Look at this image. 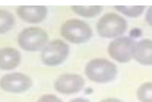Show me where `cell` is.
Instances as JSON below:
<instances>
[{
	"label": "cell",
	"instance_id": "17",
	"mask_svg": "<svg viewBox=\"0 0 152 102\" xmlns=\"http://www.w3.org/2000/svg\"><path fill=\"white\" fill-rule=\"evenodd\" d=\"M145 20V22L148 23V25H150V27H152V6L151 7L147 8Z\"/></svg>",
	"mask_w": 152,
	"mask_h": 102
},
{
	"label": "cell",
	"instance_id": "9",
	"mask_svg": "<svg viewBox=\"0 0 152 102\" xmlns=\"http://www.w3.org/2000/svg\"><path fill=\"white\" fill-rule=\"evenodd\" d=\"M17 14L24 22L38 24L45 20L48 8L45 6H19L17 8Z\"/></svg>",
	"mask_w": 152,
	"mask_h": 102
},
{
	"label": "cell",
	"instance_id": "2",
	"mask_svg": "<svg viewBox=\"0 0 152 102\" xmlns=\"http://www.w3.org/2000/svg\"><path fill=\"white\" fill-rule=\"evenodd\" d=\"M128 30L127 20L116 12H108L102 15L96 23V31L103 38H120Z\"/></svg>",
	"mask_w": 152,
	"mask_h": 102
},
{
	"label": "cell",
	"instance_id": "11",
	"mask_svg": "<svg viewBox=\"0 0 152 102\" xmlns=\"http://www.w3.org/2000/svg\"><path fill=\"white\" fill-rule=\"evenodd\" d=\"M21 63V54L13 47H1L0 48V69L11 70Z\"/></svg>",
	"mask_w": 152,
	"mask_h": 102
},
{
	"label": "cell",
	"instance_id": "19",
	"mask_svg": "<svg viewBox=\"0 0 152 102\" xmlns=\"http://www.w3.org/2000/svg\"><path fill=\"white\" fill-rule=\"evenodd\" d=\"M69 102H91L88 99H85V98H75V99H72Z\"/></svg>",
	"mask_w": 152,
	"mask_h": 102
},
{
	"label": "cell",
	"instance_id": "14",
	"mask_svg": "<svg viewBox=\"0 0 152 102\" xmlns=\"http://www.w3.org/2000/svg\"><path fill=\"white\" fill-rule=\"evenodd\" d=\"M15 22V17L11 12L0 9V34L9 32L13 27Z\"/></svg>",
	"mask_w": 152,
	"mask_h": 102
},
{
	"label": "cell",
	"instance_id": "8",
	"mask_svg": "<svg viewBox=\"0 0 152 102\" xmlns=\"http://www.w3.org/2000/svg\"><path fill=\"white\" fill-rule=\"evenodd\" d=\"M85 79L78 74H62L54 81V89L62 95H74L83 90Z\"/></svg>",
	"mask_w": 152,
	"mask_h": 102
},
{
	"label": "cell",
	"instance_id": "18",
	"mask_svg": "<svg viewBox=\"0 0 152 102\" xmlns=\"http://www.w3.org/2000/svg\"><path fill=\"white\" fill-rule=\"evenodd\" d=\"M99 102H125V101H122L121 99H118V98H106L100 100Z\"/></svg>",
	"mask_w": 152,
	"mask_h": 102
},
{
	"label": "cell",
	"instance_id": "3",
	"mask_svg": "<svg viewBox=\"0 0 152 102\" xmlns=\"http://www.w3.org/2000/svg\"><path fill=\"white\" fill-rule=\"evenodd\" d=\"M62 38L73 44L87 43L93 36V30L87 22L78 19L65 21L60 30Z\"/></svg>",
	"mask_w": 152,
	"mask_h": 102
},
{
	"label": "cell",
	"instance_id": "13",
	"mask_svg": "<svg viewBox=\"0 0 152 102\" xmlns=\"http://www.w3.org/2000/svg\"><path fill=\"white\" fill-rule=\"evenodd\" d=\"M114 9L118 13H121L128 18H139L145 11V6H115Z\"/></svg>",
	"mask_w": 152,
	"mask_h": 102
},
{
	"label": "cell",
	"instance_id": "5",
	"mask_svg": "<svg viewBox=\"0 0 152 102\" xmlns=\"http://www.w3.org/2000/svg\"><path fill=\"white\" fill-rule=\"evenodd\" d=\"M137 42L131 36H120L108 44V55L119 64H127L133 59Z\"/></svg>",
	"mask_w": 152,
	"mask_h": 102
},
{
	"label": "cell",
	"instance_id": "4",
	"mask_svg": "<svg viewBox=\"0 0 152 102\" xmlns=\"http://www.w3.org/2000/svg\"><path fill=\"white\" fill-rule=\"evenodd\" d=\"M18 44L26 52H39L49 43V35L45 31L38 27L23 29L17 38Z\"/></svg>",
	"mask_w": 152,
	"mask_h": 102
},
{
	"label": "cell",
	"instance_id": "6",
	"mask_svg": "<svg viewBox=\"0 0 152 102\" xmlns=\"http://www.w3.org/2000/svg\"><path fill=\"white\" fill-rule=\"evenodd\" d=\"M69 55V46L63 40L50 41L41 52L42 63L49 67H56L63 64Z\"/></svg>",
	"mask_w": 152,
	"mask_h": 102
},
{
	"label": "cell",
	"instance_id": "1",
	"mask_svg": "<svg viewBox=\"0 0 152 102\" xmlns=\"http://www.w3.org/2000/svg\"><path fill=\"white\" fill-rule=\"evenodd\" d=\"M85 75L95 83H108L116 79L117 65L106 58H94L85 66Z\"/></svg>",
	"mask_w": 152,
	"mask_h": 102
},
{
	"label": "cell",
	"instance_id": "15",
	"mask_svg": "<svg viewBox=\"0 0 152 102\" xmlns=\"http://www.w3.org/2000/svg\"><path fill=\"white\" fill-rule=\"evenodd\" d=\"M136 95L139 102H152V81L141 83Z\"/></svg>",
	"mask_w": 152,
	"mask_h": 102
},
{
	"label": "cell",
	"instance_id": "10",
	"mask_svg": "<svg viewBox=\"0 0 152 102\" xmlns=\"http://www.w3.org/2000/svg\"><path fill=\"white\" fill-rule=\"evenodd\" d=\"M133 59L142 66H152V40L143 38L137 42Z\"/></svg>",
	"mask_w": 152,
	"mask_h": 102
},
{
	"label": "cell",
	"instance_id": "16",
	"mask_svg": "<svg viewBox=\"0 0 152 102\" xmlns=\"http://www.w3.org/2000/svg\"><path fill=\"white\" fill-rule=\"evenodd\" d=\"M37 102H62V100L57 95L49 93V95H43L38 99Z\"/></svg>",
	"mask_w": 152,
	"mask_h": 102
},
{
	"label": "cell",
	"instance_id": "12",
	"mask_svg": "<svg viewBox=\"0 0 152 102\" xmlns=\"http://www.w3.org/2000/svg\"><path fill=\"white\" fill-rule=\"evenodd\" d=\"M72 11L83 18H95L104 10L103 6H72Z\"/></svg>",
	"mask_w": 152,
	"mask_h": 102
},
{
	"label": "cell",
	"instance_id": "7",
	"mask_svg": "<svg viewBox=\"0 0 152 102\" xmlns=\"http://www.w3.org/2000/svg\"><path fill=\"white\" fill-rule=\"evenodd\" d=\"M32 79L22 72H11L1 77L0 88L10 93H22L32 87Z\"/></svg>",
	"mask_w": 152,
	"mask_h": 102
}]
</instances>
